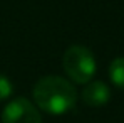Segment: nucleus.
<instances>
[{
	"label": "nucleus",
	"instance_id": "f257e3e1",
	"mask_svg": "<svg viewBox=\"0 0 124 123\" xmlns=\"http://www.w3.org/2000/svg\"><path fill=\"white\" fill-rule=\"evenodd\" d=\"M34 101L37 108L49 115H64L77 103V89L62 76H44L34 86Z\"/></svg>",
	"mask_w": 124,
	"mask_h": 123
},
{
	"label": "nucleus",
	"instance_id": "f03ea898",
	"mask_svg": "<svg viewBox=\"0 0 124 123\" xmlns=\"http://www.w3.org/2000/svg\"><path fill=\"white\" fill-rule=\"evenodd\" d=\"M62 66L69 79L77 84H87L89 81H92L97 67L92 51L79 44H74L65 49L62 57Z\"/></svg>",
	"mask_w": 124,
	"mask_h": 123
},
{
	"label": "nucleus",
	"instance_id": "7ed1b4c3",
	"mask_svg": "<svg viewBox=\"0 0 124 123\" xmlns=\"http://www.w3.org/2000/svg\"><path fill=\"white\" fill-rule=\"evenodd\" d=\"M3 123H42V116L35 104L27 98H14L5 104L2 111Z\"/></svg>",
	"mask_w": 124,
	"mask_h": 123
},
{
	"label": "nucleus",
	"instance_id": "20e7f679",
	"mask_svg": "<svg viewBox=\"0 0 124 123\" xmlns=\"http://www.w3.org/2000/svg\"><path fill=\"white\" fill-rule=\"evenodd\" d=\"M111 100V89L102 81H89L82 89V101L87 106H102Z\"/></svg>",
	"mask_w": 124,
	"mask_h": 123
},
{
	"label": "nucleus",
	"instance_id": "39448f33",
	"mask_svg": "<svg viewBox=\"0 0 124 123\" xmlns=\"http://www.w3.org/2000/svg\"><path fill=\"white\" fill-rule=\"evenodd\" d=\"M109 78L114 86L124 89V57H116L109 64Z\"/></svg>",
	"mask_w": 124,
	"mask_h": 123
},
{
	"label": "nucleus",
	"instance_id": "423d86ee",
	"mask_svg": "<svg viewBox=\"0 0 124 123\" xmlns=\"http://www.w3.org/2000/svg\"><path fill=\"white\" fill-rule=\"evenodd\" d=\"M14 93V84L12 81L5 76V74H0V101H5L12 96Z\"/></svg>",
	"mask_w": 124,
	"mask_h": 123
}]
</instances>
